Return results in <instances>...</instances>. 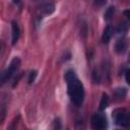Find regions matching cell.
I'll return each instance as SVG.
<instances>
[{
	"label": "cell",
	"mask_w": 130,
	"mask_h": 130,
	"mask_svg": "<svg viewBox=\"0 0 130 130\" xmlns=\"http://www.w3.org/2000/svg\"><path fill=\"white\" fill-rule=\"evenodd\" d=\"M123 14H124V16L128 19V20H130V9H127V10H124V12H123Z\"/></svg>",
	"instance_id": "15"
},
{
	"label": "cell",
	"mask_w": 130,
	"mask_h": 130,
	"mask_svg": "<svg viewBox=\"0 0 130 130\" xmlns=\"http://www.w3.org/2000/svg\"><path fill=\"white\" fill-rule=\"evenodd\" d=\"M36 76H37V71H31L30 73H29V77H28V83H32L34 82V80H35V78H36Z\"/></svg>",
	"instance_id": "12"
},
{
	"label": "cell",
	"mask_w": 130,
	"mask_h": 130,
	"mask_svg": "<svg viewBox=\"0 0 130 130\" xmlns=\"http://www.w3.org/2000/svg\"><path fill=\"white\" fill-rule=\"evenodd\" d=\"M19 65H20V60H19L18 58H16V57L13 58V59L11 60L9 66H8V67L2 72V74H1V82L4 83L5 81H7V80L17 71Z\"/></svg>",
	"instance_id": "4"
},
{
	"label": "cell",
	"mask_w": 130,
	"mask_h": 130,
	"mask_svg": "<svg viewBox=\"0 0 130 130\" xmlns=\"http://www.w3.org/2000/svg\"><path fill=\"white\" fill-rule=\"evenodd\" d=\"M114 121L117 125L122 127L130 126V111L126 109H119L113 113Z\"/></svg>",
	"instance_id": "2"
},
{
	"label": "cell",
	"mask_w": 130,
	"mask_h": 130,
	"mask_svg": "<svg viewBox=\"0 0 130 130\" xmlns=\"http://www.w3.org/2000/svg\"><path fill=\"white\" fill-rule=\"evenodd\" d=\"M113 32H114V30H113V27H112L111 25L106 26V28L104 29L103 36H102V41H103V43H105V44L109 43V41L111 40V38H112V36H113Z\"/></svg>",
	"instance_id": "6"
},
{
	"label": "cell",
	"mask_w": 130,
	"mask_h": 130,
	"mask_svg": "<svg viewBox=\"0 0 130 130\" xmlns=\"http://www.w3.org/2000/svg\"><path fill=\"white\" fill-rule=\"evenodd\" d=\"M126 43H125V41L124 40H119L118 42H117V44H116V51L118 52V53H124L125 52V50H126Z\"/></svg>",
	"instance_id": "8"
},
{
	"label": "cell",
	"mask_w": 130,
	"mask_h": 130,
	"mask_svg": "<svg viewBox=\"0 0 130 130\" xmlns=\"http://www.w3.org/2000/svg\"><path fill=\"white\" fill-rule=\"evenodd\" d=\"M128 61L130 62V53H129V56H128Z\"/></svg>",
	"instance_id": "16"
},
{
	"label": "cell",
	"mask_w": 130,
	"mask_h": 130,
	"mask_svg": "<svg viewBox=\"0 0 130 130\" xmlns=\"http://www.w3.org/2000/svg\"><path fill=\"white\" fill-rule=\"evenodd\" d=\"M113 14H114V7L111 6V7H109V8L107 9V11L105 12V19H106V20H110V19L112 18Z\"/></svg>",
	"instance_id": "10"
},
{
	"label": "cell",
	"mask_w": 130,
	"mask_h": 130,
	"mask_svg": "<svg viewBox=\"0 0 130 130\" xmlns=\"http://www.w3.org/2000/svg\"><path fill=\"white\" fill-rule=\"evenodd\" d=\"M16 123H17V121L16 120H14L12 123H11V125L7 128V130H15V127H16Z\"/></svg>",
	"instance_id": "14"
},
{
	"label": "cell",
	"mask_w": 130,
	"mask_h": 130,
	"mask_svg": "<svg viewBox=\"0 0 130 130\" xmlns=\"http://www.w3.org/2000/svg\"><path fill=\"white\" fill-rule=\"evenodd\" d=\"M115 93L119 98H124L126 95V89L125 88H117L115 90Z\"/></svg>",
	"instance_id": "11"
},
{
	"label": "cell",
	"mask_w": 130,
	"mask_h": 130,
	"mask_svg": "<svg viewBox=\"0 0 130 130\" xmlns=\"http://www.w3.org/2000/svg\"><path fill=\"white\" fill-rule=\"evenodd\" d=\"M91 127L93 130H106L108 127L106 115L102 112L95 113L91 118Z\"/></svg>",
	"instance_id": "3"
},
{
	"label": "cell",
	"mask_w": 130,
	"mask_h": 130,
	"mask_svg": "<svg viewBox=\"0 0 130 130\" xmlns=\"http://www.w3.org/2000/svg\"><path fill=\"white\" fill-rule=\"evenodd\" d=\"M11 29H12V45H15L17 43V41L19 40L20 28H19L18 23L14 20L11 22Z\"/></svg>",
	"instance_id": "5"
},
{
	"label": "cell",
	"mask_w": 130,
	"mask_h": 130,
	"mask_svg": "<svg viewBox=\"0 0 130 130\" xmlns=\"http://www.w3.org/2000/svg\"><path fill=\"white\" fill-rule=\"evenodd\" d=\"M108 106H109V96H108L107 93H103V96H102V100H101V104H100V109L103 111Z\"/></svg>",
	"instance_id": "9"
},
{
	"label": "cell",
	"mask_w": 130,
	"mask_h": 130,
	"mask_svg": "<svg viewBox=\"0 0 130 130\" xmlns=\"http://www.w3.org/2000/svg\"><path fill=\"white\" fill-rule=\"evenodd\" d=\"M55 10V5L53 3H46L42 6V11L45 14H51Z\"/></svg>",
	"instance_id": "7"
},
{
	"label": "cell",
	"mask_w": 130,
	"mask_h": 130,
	"mask_svg": "<svg viewBox=\"0 0 130 130\" xmlns=\"http://www.w3.org/2000/svg\"><path fill=\"white\" fill-rule=\"evenodd\" d=\"M65 79L67 82V91L71 102L77 107L81 106L84 99V87L82 82L79 80L73 70L66 72Z\"/></svg>",
	"instance_id": "1"
},
{
	"label": "cell",
	"mask_w": 130,
	"mask_h": 130,
	"mask_svg": "<svg viewBox=\"0 0 130 130\" xmlns=\"http://www.w3.org/2000/svg\"><path fill=\"white\" fill-rule=\"evenodd\" d=\"M125 79L127 81V83L130 85V69H127L125 72Z\"/></svg>",
	"instance_id": "13"
}]
</instances>
